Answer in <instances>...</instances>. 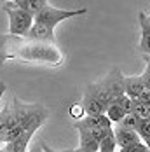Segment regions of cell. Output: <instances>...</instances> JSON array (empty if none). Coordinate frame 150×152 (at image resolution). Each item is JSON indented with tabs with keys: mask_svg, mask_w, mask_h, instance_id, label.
I'll return each instance as SVG.
<instances>
[{
	"mask_svg": "<svg viewBox=\"0 0 150 152\" xmlns=\"http://www.w3.org/2000/svg\"><path fill=\"white\" fill-rule=\"evenodd\" d=\"M7 60L60 66L65 61V54L56 46V42H39L28 37H16L5 33L0 35V65Z\"/></svg>",
	"mask_w": 150,
	"mask_h": 152,
	"instance_id": "obj_1",
	"label": "cell"
},
{
	"mask_svg": "<svg viewBox=\"0 0 150 152\" xmlns=\"http://www.w3.org/2000/svg\"><path fill=\"white\" fill-rule=\"evenodd\" d=\"M2 7L9 16V35L26 37L28 31L31 30V26H33V16L26 11H23L21 7H17L14 0L4 2Z\"/></svg>",
	"mask_w": 150,
	"mask_h": 152,
	"instance_id": "obj_2",
	"label": "cell"
},
{
	"mask_svg": "<svg viewBox=\"0 0 150 152\" xmlns=\"http://www.w3.org/2000/svg\"><path fill=\"white\" fill-rule=\"evenodd\" d=\"M47 115H49V112H47V108H42L39 114H37V117L31 121V124L19 135V137L16 138L14 142H11V143H7V145H4V151L5 152H26L28 151V147H30V142L33 135H35V131L44 124V121L47 119Z\"/></svg>",
	"mask_w": 150,
	"mask_h": 152,
	"instance_id": "obj_3",
	"label": "cell"
},
{
	"mask_svg": "<svg viewBox=\"0 0 150 152\" xmlns=\"http://www.w3.org/2000/svg\"><path fill=\"white\" fill-rule=\"evenodd\" d=\"M86 12H87L86 7L77 9V11H66V9H56V7H52V5L49 4L42 12H39V14L33 18V23H40V25H45L47 28L54 30V26H56L58 23L65 21V19H70V18L82 16V14H86Z\"/></svg>",
	"mask_w": 150,
	"mask_h": 152,
	"instance_id": "obj_4",
	"label": "cell"
},
{
	"mask_svg": "<svg viewBox=\"0 0 150 152\" xmlns=\"http://www.w3.org/2000/svg\"><path fill=\"white\" fill-rule=\"evenodd\" d=\"M74 126L79 129V133H80V145H79V147L89 149V151H92V152H98L100 142H101L105 131H103L100 126L89 128V126H80V124H77V122H74Z\"/></svg>",
	"mask_w": 150,
	"mask_h": 152,
	"instance_id": "obj_5",
	"label": "cell"
},
{
	"mask_svg": "<svg viewBox=\"0 0 150 152\" xmlns=\"http://www.w3.org/2000/svg\"><path fill=\"white\" fill-rule=\"evenodd\" d=\"M101 84L106 88V91L110 93L112 102H117L120 96L126 94L124 93V75H122V72H120L117 66H114L108 72V75L101 80Z\"/></svg>",
	"mask_w": 150,
	"mask_h": 152,
	"instance_id": "obj_6",
	"label": "cell"
},
{
	"mask_svg": "<svg viewBox=\"0 0 150 152\" xmlns=\"http://www.w3.org/2000/svg\"><path fill=\"white\" fill-rule=\"evenodd\" d=\"M124 93H126V96H129L131 100H138V98L145 93V84H143V80H141V75L124 77Z\"/></svg>",
	"mask_w": 150,
	"mask_h": 152,
	"instance_id": "obj_7",
	"label": "cell"
},
{
	"mask_svg": "<svg viewBox=\"0 0 150 152\" xmlns=\"http://www.w3.org/2000/svg\"><path fill=\"white\" fill-rule=\"evenodd\" d=\"M82 108H84V112H86V115H92V117H98V115H101V114H105V107L101 105L96 98H94V94L89 91V89H86L84 93V98H82Z\"/></svg>",
	"mask_w": 150,
	"mask_h": 152,
	"instance_id": "obj_8",
	"label": "cell"
},
{
	"mask_svg": "<svg viewBox=\"0 0 150 152\" xmlns=\"http://www.w3.org/2000/svg\"><path fill=\"white\" fill-rule=\"evenodd\" d=\"M114 133H115V140H117V147H119V149H126V147H129V145H133V143L141 142L136 131L124 129V128H120V126H114Z\"/></svg>",
	"mask_w": 150,
	"mask_h": 152,
	"instance_id": "obj_9",
	"label": "cell"
},
{
	"mask_svg": "<svg viewBox=\"0 0 150 152\" xmlns=\"http://www.w3.org/2000/svg\"><path fill=\"white\" fill-rule=\"evenodd\" d=\"M140 26H141V40H140V51L145 53V56H150V19L149 14L140 12Z\"/></svg>",
	"mask_w": 150,
	"mask_h": 152,
	"instance_id": "obj_10",
	"label": "cell"
},
{
	"mask_svg": "<svg viewBox=\"0 0 150 152\" xmlns=\"http://www.w3.org/2000/svg\"><path fill=\"white\" fill-rule=\"evenodd\" d=\"M26 37L31 40H39V42H56L54 30L47 28L45 25H40V23H33V26H31V30L28 31Z\"/></svg>",
	"mask_w": 150,
	"mask_h": 152,
	"instance_id": "obj_11",
	"label": "cell"
},
{
	"mask_svg": "<svg viewBox=\"0 0 150 152\" xmlns=\"http://www.w3.org/2000/svg\"><path fill=\"white\" fill-rule=\"evenodd\" d=\"M86 89H89L92 94H94V98L101 103V105L105 107V110H106V107L112 103V96H110V93L106 91V88L101 84V82H96V84H89Z\"/></svg>",
	"mask_w": 150,
	"mask_h": 152,
	"instance_id": "obj_12",
	"label": "cell"
},
{
	"mask_svg": "<svg viewBox=\"0 0 150 152\" xmlns=\"http://www.w3.org/2000/svg\"><path fill=\"white\" fill-rule=\"evenodd\" d=\"M98 152H117V140H115L114 128L112 129H106L105 133H103V138L100 142Z\"/></svg>",
	"mask_w": 150,
	"mask_h": 152,
	"instance_id": "obj_13",
	"label": "cell"
},
{
	"mask_svg": "<svg viewBox=\"0 0 150 152\" xmlns=\"http://www.w3.org/2000/svg\"><path fill=\"white\" fill-rule=\"evenodd\" d=\"M105 114H106V117L112 121V124H119V122L122 121V117L126 115V112L122 110V107H120L117 102H112L110 105L106 107Z\"/></svg>",
	"mask_w": 150,
	"mask_h": 152,
	"instance_id": "obj_14",
	"label": "cell"
},
{
	"mask_svg": "<svg viewBox=\"0 0 150 152\" xmlns=\"http://www.w3.org/2000/svg\"><path fill=\"white\" fill-rule=\"evenodd\" d=\"M133 114L140 121L150 119V103H145L141 100H135V103H133Z\"/></svg>",
	"mask_w": 150,
	"mask_h": 152,
	"instance_id": "obj_15",
	"label": "cell"
},
{
	"mask_svg": "<svg viewBox=\"0 0 150 152\" xmlns=\"http://www.w3.org/2000/svg\"><path fill=\"white\" fill-rule=\"evenodd\" d=\"M140 119L136 117L135 114L131 112V114H126L124 117H122V121L119 124H114V126H120V128H124V129H131V131H138V128H140Z\"/></svg>",
	"mask_w": 150,
	"mask_h": 152,
	"instance_id": "obj_16",
	"label": "cell"
},
{
	"mask_svg": "<svg viewBox=\"0 0 150 152\" xmlns=\"http://www.w3.org/2000/svg\"><path fill=\"white\" fill-rule=\"evenodd\" d=\"M136 133H138V137H140L141 142H147V140L150 138V119L140 122V128H138Z\"/></svg>",
	"mask_w": 150,
	"mask_h": 152,
	"instance_id": "obj_17",
	"label": "cell"
},
{
	"mask_svg": "<svg viewBox=\"0 0 150 152\" xmlns=\"http://www.w3.org/2000/svg\"><path fill=\"white\" fill-rule=\"evenodd\" d=\"M117 103H119L120 107H122V110L126 112V114H131L133 112V103H135V100H131L129 96H120L119 100H117Z\"/></svg>",
	"mask_w": 150,
	"mask_h": 152,
	"instance_id": "obj_18",
	"label": "cell"
},
{
	"mask_svg": "<svg viewBox=\"0 0 150 152\" xmlns=\"http://www.w3.org/2000/svg\"><path fill=\"white\" fill-rule=\"evenodd\" d=\"M119 152H150V151L147 149V145L143 142H138V143H133V145H129L126 149H120Z\"/></svg>",
	"mask_w": 150,
	"mask_h": 152,
	"instance_id": "obj_19",
	"label": "cell"
},
{
	"mask_svg": "<svg viewBox=\"0 0 150 152\" xmlns=\"http://www.w3.org/2000/svg\"><path fill=\"white\" fill-rule=\"evenodd\" d=\"M70 115L75 117L77 121H80V119H82V115H86V112H84L82 105H72V107H70Z\"/></svg>",
	"mask_w": 150,
	"mask_h": 152,
	"instance_id": "obj_20",
	"label": "cell"
},
{
	"mask_svg": "<svg viewBox=\"0 0 150 152\" xmlns=\"http://www.w3.org/2000/svg\"><path fill=\"white\" fill-rule=\"evenodd\" d=\"M141 80H143V84H145V89L150 91V65H147V68H145V72H143V75H141Z\"/></svg>",
	"mask_w": 150,
	"mask_h": 152,
	"instance_id": "obj_21",
	"label": "cell"
},
{
	"mask_svg": "<svg viewBox=\"0 0 150 152\" xmlns=\"http://www.w3.org/2000/svg\"><path fill=\"white\" fill-rule=\"evenodd\" d=\"M40 145H42V151H44V152H72V149H65V151H52V149H51V147H47L45 143H40Z\"/></svg>",
	"mask_w": 150,
	"mask_h": 152,
	"instance_id": "obj_22",
	"label": "cell"
},
{
	"mask_svg": "<svg viewBox=\"0 0 150 152\" xmlns=\"http://www.w3.org/2000/svg\"><path fill=\"white\" fill-rule=\"evenodd\" d=\"M28 152H44V151H42V145H40V143H37V145H33Z\"/></svg>",
	"mask_w": 150,
	"mask_h": 152,
	"instance_id": "obj_23",
	"label": "cell"
},
{
	"mask_svg": "<svg viewBox=\"0 0 150 152\" xmlns=\"http://www.w3.org/2000/svg\"><path fill=\"white\" fill-rule=\"evenodd\" d=\"M72 152H92L89 149H82V147H79V149H72Z\"/></svg>",
	"mask_w": 150,
	"mask_h": 152,
	"instance_id": "obj_24",
	"label": "cell"
},
{
	"mask_svg": "<svg viewBox=\"0 0 150 152\" xmlns=\"http://www.w3.org/2000/svg\"><path fill=\"white\" fill-rule=\"evenodd\" d=\"M143 143L147 145V149H149V151H150V138H149V140H147V142H143Z\"/></svg>",
	"mask_w": 150,
	"mask_h": 152,
	"instance_id": "obj_25",
	"label": "cell"
},
{
	"mask_svg": "<svg viewBox=\"0 0 150 152\" xmlns=\"http://www.w3.org/2000/svg\"><path fill=\"white\" fill-rule=\"evenodd\" d=\"M145 58V61H147V65H150V56H143Z\"/></svg>",
	"mask_w": 150,
	"mask_h": 152,
	"instance_id": "obj_26",
	"label": "cell"
},
{
	"mask_svg": "<svg viewBox=\"0 0 150 152\" xmlns=\"http://www.w3.org/2000/svg\"><path fill=\"white\" fill-rule=\"evenodd\" d=\"M0 152H5V151H4V149H0Z\"/></svg>",
	"mask_w": 150,
	"mask_h": 152,
	"instance_id": "obj_27",
	"label": "cell"
},
{
	"mask_svg": "<svg viewBox=\"0 0 150 152\" xmlns=\"http://www.w3.org/2000/svg\"><path fill=\"white\" fill-rule=\"evenodd\" d=\"M149 19H150V14H149Z\"/></svg>",
	"mask_w": 150,
	"mask_h": 152,
	"instance_id": "obj_28",
	"label": "cell"
}]
</instances>
